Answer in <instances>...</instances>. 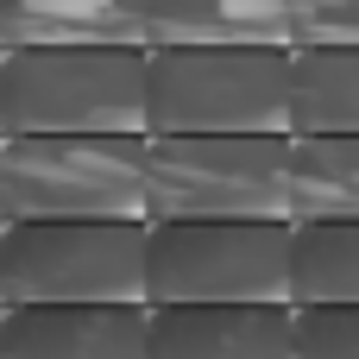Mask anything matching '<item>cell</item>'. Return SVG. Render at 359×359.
<instances>
[{
    "label": "cell",
    "instance_id": "4fadbf2b",
    "mask_svg": "<svg viewBox=\"0 0 359 359\" xmlns=\"http://www.w3.org/2000/svg\"><path fill=\"white\" fill-rule=\"evenodd\" d=\"M290 303H359V221H290Z\"/></svg>",
    "mask_w": 359,
    "mask_h": 359
},
{
    "label": "cell",
    "instance_id": "9a60e30c",
    "mask_svg": "<svg viewBox=\"0 0 359 359\" xmlns=\"http://www.w3.org/2000/svg\"><path fill=\"white\" fill-rule=\"evenodd\" d=\"M297 44H359V0H290Z\"/></svg>",
    "mask_w": 359,
    "mask_h": 359
},
{
    "label": "cell",
    "instance_id": "ba28073f",
    "mask_svg": "<svg viewBox=\"0 0 359 359\" xmlns=\"http://www.w3.org/2000/svg\"><path fill=\"white\" fill-rule=\"evenodd\" d=\"M297 303H151V359H290Z\"/></svg>",
    "mask_w": 359,
    "mask_h": 359
},
{
    "label": "cell",
    "instance_id": "8fae6325",
    "mask_svg": "<svg viewBox=\"0 0 359 359\" xmlns=\"http://www.w3.org/2000/svg\"><path fill=\"white\" fill-rule=\"evenodd\" d=\"M290 215L359 221V133H290Z\"/></svg>",
    "mask_w": 359,
    "mask_h": 359
},
{
    "label": "cell",
    "instance_id": "8992f818",
    "mask_svg": "<svg viewBox=\"0 0 359 359\" xmlns=\"http://www.w3.org/2000/svg\"><path fill=\"white\" fill-rule=\"evenodd\" d=\"M151 303H290V221H151Z\"/></svg>",
    "mask_w": 359,
    "mask_h": 359
},
{
    "label": "cell",
    "instance_id": "7c38bea8",
    "mask_svg": "<svg viewBox=\"0 0 359 359\" xmlns=\"http://www.w3.org/2000/svg\"><path fill=\"white\" fill-rule=\"evenodd\" d=\"M290 133H359V44H297Z\"/></svg>",
    "mask_w": 359,
    "mask_h": 359
},
{
    "label": "cell",
    "instance_id": "9c48e42d",
    "mask_svg": "<svg viewBox=\"0 0 359 359\" xmlns=\"http://www.w3.org/2000/svg\"><path fill=\"white\" fill-rule=\"evenodd\" d=\"M0 44H151L145 0H0Z\"/></svg>",
    "mask_w": 359,
    "mask_h": 359
},
{
    "label": "cell",
    "instance_id": "30bf717a",
    "mask_svg": "<svg viewBox=\"0 0 359 359\" xmlns=\"http://www.w3.org/2000/svg\"><path fill=\"white\" fill-rule=\"evenodd\" d=\"M151 44H297L290 0H145Z\"/></svg>",
    "mask_w": 359,
    "mask_h": 359
},
{
    "label": "cell",
    "instance_id": "3957f363",
    "mask_svg": "<svg viewBox=\"0 0 359 359\" xmlns=\"http://www.w3.org/2000/svg\"><path fill=\"white\" fill-rule=\"evenodd\" d=\"M297 44H151V133H290Z\"/></svg>",
    "mask_w": 359,
    "mask_h": 359
},
{
    "label": "cell",
    "instance_id": "5bb4252c",
    "mask_svg": "<svg viewBox=\"0 0 359 359\" xmlns=\"http://www.w3.org/2000/svg\"><path fill=\"white\" fill-rule=\"evenodd\" d=\"M290 359H359V303H297Z\"/></svg>",
    "mask_w": 359,
    "mask_h": 359
},
{
    "label": "cell",
    "instance_id": "5b68a950",
    "mask_svg": "<svg viewBox=\"0 0 359 359\" xmlns=\"http://www.w3.org/2000/svg\"><path fill=\"white\" fill-rule=\"evenodd\" d=\"M151 221H6L0 309L13 303H151Z\"/></svg>",
    "mask_w": 359,
    "mask_h": 359
},
{
    "label": "cell",
    "instance_id": "52a82bcc",
    "mask_svg": "<svg viewBox=\"0 0 359 359\" xmlns=\"http://www.w3.org/2000/svg\"><path fill=\"white\" fill-rule=\"evenodd\" d=\"M0 359H151V303H13Z\"/></svg>",
    "mask_w": 359,
    "mask_h": 359
},
{
    "label": "cell",
    "instance_id": "277c9868",
    "mask_svg": "<svg viewBox=\"0 0 359 359\" xmlns=\"http://www.w3.org/2000/svg\"><path fill=\"white\" fill-rule=\"evenodd\" d=\"M151 221H297L290 133H151Z\"/></svg>",
    "mask_w": 359,
    "mask_h": 359
},
{
    "label": "cell",
    "instance_id": "7a4b0ae2",
    "mask_svg": "<svg viewBox=\"0 0 359 359\" xmlns=\"http://www.w3.org/2000/svg\"><path fill=\"white\" fill-rule=\"evenodd\" d=\"M0 221H151V133L0 139Z\"/></svg>",
    "mask_w": 359,
    "mask_h": 359
},
{
    "label": "cell",
    "instance_id": "6da1fadb",
    "mask_svg": "<svg viewBox=\"0 0 359 359\" xmlns=\"http://www.w3.org/2000/svg\"><path fill=\"white\" fill-rule=\"evenodd\" d=\"M151 133V44H6L0 139Z\"/></svg>",
    "mask_w": 359,
    "mask_h": 359
}]
</instances>
